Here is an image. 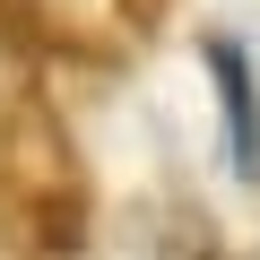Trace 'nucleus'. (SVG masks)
Instances as JSON below:
<instances>
[{
	"instance_id": "f257e3e1",
	"label": "nucleus",
	"mask_w": 260,
	"mask_h": 260,
	"mask_svg": "<svg viewBox=\"0 0 260 260\" xmlns=\"http://www.w3.org/2000/svg\"><path fill=\"white\" fill-rule=\"evenodd\" d=\"M208 78H217V104H225V156L234 174H260V70L243 61V44H208Z\"/></svg>"
}]
</instances>
